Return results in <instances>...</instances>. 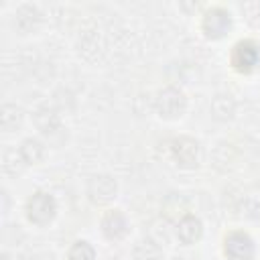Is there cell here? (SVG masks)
<instances>
[{"label":"cell","mask_w":260,"mask_h":260,"mask_svg":"<svg viewBox=\"0 0 260 260\" xmlns=\"http://www.w3.org/2000/svg\"><path fill=\"white\" fill-rule=\"evenodd\" d=\"M152 106H154V110H156V114L160 118L175 120V118H181L183 116V112L187 108V98H185V93L179 87L169 85V87H162L156 93Z\"/></svg>","instance_id":"6da1fadb"},{"label":"cell","mask_w":260,"mask_h":260,"mask_svg":"<svg viewBox=\"0 0 260 260\" xmlns=\"http://www.w3.org/2000/svg\"><path fill=\"white\" fill-rule=\"evenodd\" d=\"M57 213V203L53 199V195L45 193V191H37L28 197L26 201V217L28 221H32L35 225H47Z\"/></svg>","instance_id":"7a4b0ae2"},{"label":"cell","mask_w":260,"mask_h":260,"mask_svg":"<svg viewBox=\"0 0 260 260\" xmlns=\"http://www.w3.org/2000/svg\"><path fill=\"white\" fill-rule=\"evenodd\" d=\"M171 154L173 160L183 169H193L201 160V144L195 138L179 136L171 142Z\"/></svg>","instance_id":"3957f363"},{"label":"cell","mask_w":260,"mask_h":260,"mask_svg":"<svg viewBox=\"0 0 260 260\" xmlns=\"http://www.w3.org/2000/svg\"><path fill=\"white\" fill-rule=\"evenodd\" d=\"M256 252L254 240L246 232H232L223 240V254L230 260H252Z\"/></svg>","instance_id":"277c9868"},{"label":"cell","mask_w":260,"mask_h":260,"mask_svg":"<svg viewBox=\"0 0 260 260\" xmlns=\"http://www.w3.org/2000/svg\"><path fill=\"white\" fill-rule=\"evenodd\" d=\"M118 185L112 175H93L87 183V197L95 205H106L116 197Z\"/></svg>","instance_id":"5b68a950"},{"label":"cell","mask_w":260,"mask_h":260,"mask_svg":"<svg viewBox=\"0 0 260 260\" xmlns=\"http://www.w3.org/2000/svg\"><path fill=\"white\" fill-rule=\"evenodd\" d=\"M201 28H203V32H205L209 39H221V37L232 28L230 12L223 10V8H219V6L209 8V10L203 14Z\"/></svg>","instance_id":"8992f818"},{"label":"cell","mask_w":260,"mask_h":260,"mask_svg":"<svg viewBox=\"0 0 260 260\" xmlns=\"http://www.w3.org/2000/svg\"><path fill=\"white\" fill-rule=\"evenodd\" d=\"M260 63V47L254 41H240L234 45L232 51V65L238 71H252Z\"/></svg>","instance_id":"52a82bcc"},{"label":"cell","mask_w":260,"mask_h":260,"mask_svg":"<svg viewBox=\"0 0 260 260\" xmlns=\"http://www.w3.org/2000/svg\"><path fill=\"white\" fill-rule=\"evenodd\" d=\"M128 219L120 209H110L102 217V232L108 240H122L128 234Z\"/></svg>","instance_id":"ba28073f"},{"label":"cell","mask_w":260,"mask_h":260,"mask_svg":"<svg viewBox=\"0 0 260 260\" xmlns=\"http://www.w3.org/2000/svg\"><path fill=\"white\" fill-rule=\"evenodd\" d=\"M203 234V223L199 217H195L193 213H187L183 215L179 221H177V238L183 242V244H195Z\"/></svg>","instance_id":"9c48e42d"},{"label":"cell","mask_w":260,"mask_h":260,"mask_svg":"<svg viewBox=\"0 0 260 260\" xmlns=\"http://www.w3.org/2000/svg\"><path fill=\"white\" fill-rule=\"evenodd\" d=\"M37 128L43 132V134H51L55 132L59 126H61V120H59V114L57 110H53L49 104H43L35 110V116H32Z\"/></svg>","instance_id":"30bf717a"},{"label":"cell","mask_w":260,"mask_h":260,"mask_svg":"<svg viewBox=\"0 0 260 260\" xmlns=\"http://www.w3.org/2000/svg\"><path fill=\"white\" fill-rule=\"evenodd\" d=\"M39 16H41V12H39L37 6H32V4H22V6H18L16 12H14V26L18 28V32L24 35V32H28L30 28L37 26Z\"/></svg>","instance_id":"8fae6325"},{"label":"cell","mask_w":260,"mask_h":260,"mask_svg":"<svg viewBox=\"0 0 260 260\" xmlns=\"http://www.w3.org/2000/svg\"><path fill=\"white\" fill-rule=\"evenodd\" d=\"M18 156L24 165H37L45 156V144L39 138H26L18 146Z\"/></svg>","instance_id":"7c38bea8"},{"label":"cell","mask_w":260,"mask_h":260,"mask_svg":"<svg viewBox=\"0 0 260 260\" xmlns=\"http://www.w3.org/2000/svg\"><path fill=\"white\" fill-rule=\"evenodd\" d=\"M22 122V110L16 104H4L0 108V126L4 132H12Z\"/></svg>","instance_id":"4fadbf2b"},{"label":"cell","mask_w":260,"mask_h":260,"mask_svg":"<svg viewBox=\"0 0 260 260\" xmlns=\"http://www.w3.org/2000/svg\"><path fill=\"white\" fill-rule=\"evenodd\" d=\"M236 112V102L232 95L228 93H217L211 102V114L217 118V120H230Z\"/></svg>","instance_id":"5bb4252c"},{"label":"cell","mask_w":260,"mask_h":260,"mask_svg":"<svg viewBox=\"0 0 260 260\" xmlns=\"http://www.w3.org/2000/svg\"><path fill=\"white\" fill-rule=\"evenodd\" d=\"M134 260H162V250L152 240H142L134 248Z\"/></svg>","instance_id":"9a60e30c"},{"label":"cell","mask_w":260,"mask_h":260,"mask_svg":"<svg viewBox=\"0 0 260 260\" xmlns=\"http://www.w3.org/2000/svg\"><path fill=\"white\" fill-rule=\"evenodd\" d=\"M67 258H69V260H93V258H95V250L91 248L89 242L79 240V242H75V244L69 248Z\"/></svg>","instance_id":"2e32d148"},{"label":"cell","mask_w":260,"mask_h":260,"mask_svg":"<svg viewBox=\"0 0 260 260\" xmlns=\"http://www.w3.org/2000/svg\"><path fill=\"white\" fill-rule=\"evenodd\" d=\"M179 260H181V258H179Z\"/></svg>","instance_id":"e0dca14e"}]
</instances>
